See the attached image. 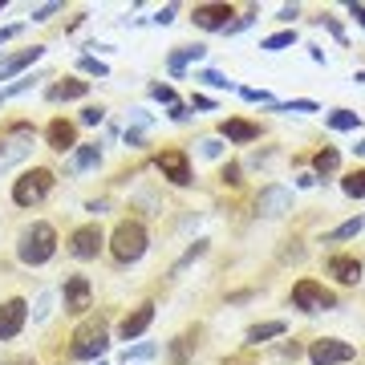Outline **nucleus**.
I'll use <instances>...</instances> for the list:
<instances>
[{"mask_svg":"<svg viewBox=\"0 0 365 365\" xmlns=\"http://www.w3.org/2000/svg\"><path fill=\"white\" fill-rule=\"evenodd\" d=\"M53 256H57V227L45 220H33L21 232V240H16V260L25 264V268H41Z\"/></svg>","mask_w":365,"mask_h":365,"instance_id":"1","label":"nucleus"},{"mask_svg":"<svg viewBox=\"0 0 365 365\" xmlns=\"http://www.w3.org/2000/svg\"><path fill=\"white\" fill-rule=\"evenodd\" d=\"M150 248V235H146L143 220H122L110 235V256L114 264H138Z\"/></svg>","mask_w":365,"mask_h":365,"instance_id":"2","label":"nucleus"},{"mask_svg":"<svg viewBox=\"0 0 365 365\" xmlns=\"http://www.w3.org/2000/svg\"><path fill=\"white\" fill-rule=\"evenodd\" d=\"M49 191H53V170L49 167L21 170V179L13 182V203H16V207H37Z\"/></svg>","mask_w":365,"mask_h":365,"instance_id":"3","label":"nucleus"},{"mask_svg":"<svg viewBox=\"0 0 365 365\" xmlns=\"http://www.w3.org/2000/svg\"><path fill=\"white\" fill-rule=\"evenodd\" d=\"M110 349V329H106L102 317H93L90 325H81L73 333V357L78 361H93V357H102Z\"/></svg>","mask_w":365,"mask_h":365,"instance_id":"4","label":"nucleus"},{"mask_svg":"<svg viewBox=\"0 0 365 365\" xmlns=\"http://www.w3.org/2000/svg\"><path fill=\"white\" fill-rule=\"evenodd\" d=\"M292 304H297L300 313H325V309H337V297L329 292L321 280H297L292 284Z\"/></svg>","mask_w":365,"mask_h":365,"instance_id":"5","label":"nucleus"},{"mask_svg":"<svg viewBox=\"0 0 365 365\" xmlns=\"http://www.w3.org/2000/svg\"><path fill=\"white\" fill-rule=\"evenodd\" d=\"M353 357H357V349L341 337H321L309 345V361L313 365H349Z\"/></svg>","mask_w":365,"mask_h":365,"instance_id":"6","label":"nucleus"},{"mask_svg":"<svg viewBox=\"0 0 365 365\" xmlns=\"http://www.w3.org/2000/svg\"><path fill=\"white\" fill-rule=\"evenodd\" d=\"M155 167H158V175L170 179L175 187H187V182H191V158H187V150H179V146H167V150L155 158Z\"/></svg>","mask_w":365,"mask_h":365,"instance_id":"7","label":"nucleus"},{"mask_svg":"<svg viewBox=\"0 0 365 365\" xmlns=\"http://www.w3.org/2000/svg\"><path fill=\"white\" fill-rule=\"evenodd\" d=\"M61 304H66L69 317H81L93 309V284L86 276H69L66 288H61Z\"/></svg>","mask_w":365,"mask_h":365,"instance_id":"8","label":"nucleus"},{"mask_svg":"<svg viewBox=\"0 0 365 365\" xmlns=\"http://www.w3.org/2000/svg\"><path fill=\"white\" fill-rule=\"evenodd\" d=\"M106 235L98 223H81L78 232L69 235V252H73V260H98V252H102Z\"/></svg>","mask_w":365,"mask_h":365,"instance_id":"9","label":"nucleus"},{"mask_svg":"<svg viewBox=\"0 0 365 365\" xmlns=\"http://www.w3.org/2000/svg\"><path fill=\"white\" fill-rule=\"evenodd\" d=\"M29 321V300L25 297H9L0 300V341H13Z\"/></svg>","mask_w":365,"mask_h":365,"instance_id":"10","label":"nucleus"},{"mask_svg":"<svg viewBox=\"0 0 365 365\" xmlns=\"http://www.w3.org/2000/svg\"><path fill=\"white\" fill-rule=\"evenodd\" d=\"M284 211H292V191L280 187V182H268L260 195H256V215L276 220V215H284Z\"/></svg>","mask_w":365,"mask_h":365,"instance_id":"11","label":"nucleus"},{"mask_svg":"<svg viewBox=\"0 0 365 365\" xmlns=\"http://www.w3.org/2000/svg\"><path fill=\"white\" fill-rule=\"evenodd\" d=\"M232 16H235L232 4H195L191 21H195V29H203V33H223V29L232 25Z\"/></svg>","mask_w":365,"mask_h":365,"instance_id":"12","label":"nucleus"},{"mask_svg":"<svg viewBox=\"0 0 365 365\" xmlns=\"http://www.w3.org/2000/svg\"><path fill=\"white\" fill-rule=\"evenodd\" d=\"M45 143H49V150H61V155H73L78 150V126L69 122V118H53L49 126H45Z\"/></svg>","mask_w":365,"mask_h":365,"instance_id":"13","label":"nucleus"},{"mask_svg":"<svg viewBox=\"0 0 365 365\" xmlns=\"http://www.w3.org/2000/svg\"><path fill=\"white\" fill-rule=\"evenodd\" d=\"M150 321H155V304H138L134 313L122 317V325H118V337L122 341H138L150 329Z\"/></svg>","mask_w":365,"mask_h":365,"instance_id":"14","label":"nucleus"},{"mask_svg":"<svg viewBox=\"0 0 365 365\" xmlns=\"http://www.w3.org/2000/svg\"><path fill=\"white\" fill-rule=\"evenodd\" d=\"M45 57V45H33V49H21V53H13V57H0V81H9V78H16V73H25L33 61H41Z\"/></svg>","mask_w":365,"mask_h":365,"instance_id":"15","label":"nucleus"},{"mask_svg":"<svg viewBox=\"0 0 365 365\" xmlns=\"http://www.w3.org/2000/svg\"><path fill=\"white\" fill-rule=\"evenodd\" d=\"M203 57H207V49H203V45H179V49L167 57L170 78H182V73H187V66H199Z\"/></svg>","mask_w":365,"mask_h":365,"instance_id":"16","label":"nucleus"},{"mask_svg":"<svg viewBox=\"0 0 365 365\" xmlns=\"http://www.w3.org/2000/svg\"><path fill=\"white\" fill-rule=\"evenodd\" d=\"M220 138H227V143H256L260 138V126L256 122H244V118H227V122H220Z\"/></svg>","mask_w":365,"mask_h":365,"instance_id":"17","label":"nucleus"},{"mask_svg":"<svg viewBox=\"0 0 365 365\" xmlns=\"http://www.w3.org/2000/svg\"><path fill=\"white\" fill-rule=\"evenodd\" d=\"M329 276H337L341 284H357L361 280V260L357 256H329Z\"/></svg>","mask_w":365,"mask_h":365,"instance_id":"18","label":"nucleus"},{"mask_svg":"<svg viewBox=\"0 0 365 365\" xmlns=\"http://www.w3.org/2000/svg\"><path fill=\"white\" fill-rule=\"evenodd\" d=\"M102 163V143H78V150H73V158H69V170L78 175V170H93Z\"/></svg>","mask_w":365,"mask_h":365,"instance_id":"19","label":"nucleus"},{"mask_svg":"<svg viewBox=\"0 0 365 365\" xmlns=\"http://www.w3.org/2000/svg\"><path fill=\"white\" fill-rule=\"evenodd\" d=\"M90 93V81H78V78H66L61 86H53L49 98L53 102H78V98H86Z\"/></svg>","mask_w":365,"mask_h":365,"instance_id":"20","label":"nucleus"},{"mask_svg":"<svg viewBox=\"0 0 365 365\" xmlns=\"http://www.w3.org/2000/svg\"><path fill=\"white\" fill-rule=\"evenodd\" d=\"M284 333H288L284 321H264V325H252V329H248V337H244V341H248V345H260V341L284 337Z\"/></svg>","mask_w":365,"mask_h":365,"instance_id":"21","label":"nucleus"},{"mask_svg":"<svg viewBox=\"0 0 365 365\" xmlns=\"http://www.w3.org/2000/svg\"><path fill=\"white\" fill-rule=\"evenodd\" d=\"M365 232V215H353V220H345L341 227H333V232L325 235V244H345V240H353V235Z\"/></svg>","mask_w":365,"mask_h":365,"instance_id":"22","label":"nucleus"},{"mask_svg":"<svg viewBox=\"0 0 365 365\" xmlns=\"http://www.w3.org/2000/svg\"><path fill=\"white\" fill-rule=\"evenodd\" d=\"M337 167H341V150H337V146L317 150V158H313V170H317V175H333Z\"/></svg>","mask_w":365,"mask_h":365,"instance_id":"23","label":"nucleus"},{"mask_svg":"<svg viewBox=\"0 0 365 365\" xmlns=\"http://www.w3.org/2000/svg\"><path fill=\"white\" fill-rule=\"evenodd\" d=\"M195 81H203V86H211V90H235V81L227 78V73H220V69H195Z\"/></svg>","mask_w":365,"mask_h":365,"instance_id":"24","label":"nucleus"},{"mask_svg":"<svg viewBox=\"0 0 365 365\" xmlns=\"http://www.w3.org/2000/svg\"><path fill=\"white\" fill-rule=\"evenodd\" d=\"M297 45V29H284V33H272V37L260 41L264 53H280V49H292Z\"/></svg>","mask_w":365,"mask_h":365,"instance_id":"25","label":"nucleus"},{"mask_svg":"<svg viewBox=\"0 0 365 365\" xmlns=\"http://www.w3.org/2000/svg\"><path fill=\"white\" fill-rule=\"evenodd\" d=\"M325 122L333 130H361V114H353V110H333Z\"/></svg>","mask_w":365,"mask_h":365,"instance_id":"26","label":"nucleus"},{"mask_svg":"<svg viewBox=\"0 0 365 365\" xmlns=\"http://www.w3.org/2000/svg\"><path fill=\"white\" fill-rule=\"evenodd\" d=\"M78 69H81V73H90V78H110V66H106L102 57H93V53H81Z\"/></svg>","mask_w":365,"mask_h":365,"instance_id":"27","label":"nucleus"},{"mask_svg":"<svg viewBox=\"0 0 365 365\" xmlns=\"http://www.w3.org/2000/svg\"><path fill=\"white\" fill-rule=\"evenodd\" d=\"M191 345H195L191 337H175V341H170V349H167L170 365H187V361H191Z\"/></svg>","mask_w":365,"mask_h":365,"instance_id":"28","label":"nucleus"},{"mask_svg":"<svg viewBox=\"0 0 365 365\" xmlns=\"http://www.w3.org/2000/svg\"><path fill=\"white\" fill-rule=\"evenodd\" d=\"M341 191H345L349 199H365V170L357 167L353 175H345V179H341Z\"/></svg>","mask_w":365,"mask_h":365,"instance_id":"29","label":"nucleus"},{"mask_svg":"<svg viewBox=\"0 0 365 365\" xmlns=\"http://www.w3.org/2000/svg\"><path fill=\"white\" fill-rule=\"evenodd\" d=\"M276 110H280V114H317L321 106H317L313 98H292V102H276Z\"/></svg>","mask_w":365,"mask_h":365,"instance_id":"30","label":"nucleus"},{"mask_svg":"<svg viewBox=\"0 0 365 365\" xmlns=\"http://www.w3.org/2000/svg\"><path fill=\"white\" fill-rule=\"evenodd\" d=\"M155 353H158L155 341H143V345H134V349L122 353V361H126V365H130V361H146V357H155Z\"/></svg>","mask_w":365,"mask_h":365,"instance_id":"31","label":"nucleus"},{"mask_svg":"<svg viewBox=\"0 0 365 365\" xmlns=\"http://www.w3.org/2000/svg\"><path fill=\"white\" fill-rule=\"evenodd\" d=\"M37 81H41L37 73H29V78H16L13 86H4V90H0V93H4V102H9V98H21V93H25V90H33Z\"/></svg>","mask_w":365,"mask_h":365,"instance_id":"32","label":"nucleus"},{"mask_svg":"<svg viewBox=\"0 0 365 365\" xmlns=\"http://www.w3.org/2000/svg\"><path fill=\"white\" fill-rule=\"evenodd\" d=\"M61 9H66V4H61V0H53V4H37V9H33V13H29V21H49V16H57L61 13Z\"/></svg>","mask_w":365,"mask_h":365,"instance_id":"33","label":"nucleus"},{"mask_svg":"<svg viewBox=\"0 0 365 365\" xmlns=\"http://www.w3.org/2000/svg\"><path fill=\"white\" fill-rule=\"evenodd\" d=\"M252 21H256V9H248V13H240V16L232 21V25L223 29V33H227V37H235V33H244V29H248Z\"/></svg>","mask_w":365,"mask_h":365,"instance_id":"34","label":"nucleus"},{"mask_svg":"<svg viewBox=\"0 0 365 365\" xmlns=\"http://www.w3.org/2000/svg\"><path fill=\"white\" fill-rule=\"evenodd\" d=\"M240 98H244V102H260V106H276L268 90H252V86H244V90H240Z\"/></svg>","mask_w":365,"mask_h":365,"instance_id":"35","label":"nucleus"},{"mask_svg":"<svg viewBox=\"0 0 365 365\" xmlns=\"http://www.w3.org/2000/svg\"><path fill=\"white\" fill-rule=\"evenodd\" d=\"M199 155H203V158H220L223 155V143H220V138H199Z\"/></svg>","mask_w":365,"mask_h":365,"instance_id":"36","label":"nucleus"},{"mask_svg":"<svg viewBox=\"0 0 365 365\" xmlns=\"http://www.w3.org/2000/svg\"><path fill=\"white\" fill-rule=\"evenodd\" d=\"M223 182H227V187H240V182H244V170H240V163H227V167H223V175H220Z\"/></svg>","mask_w":365,"mask_h":365,"instance_id":"37","label":"nucleus"},{"mask_svg":"<svg viewBox=\"0 0 365 365\" xmlns=\"http://www.w3.org/2000/svg\"><path fill=\"white\" fill-rule=\"evenodd\" d=\"M150 98H155V102H163V106H175V102H179L170 86H150Z\"/></svg>","mask_w":365,"mask_h":365,"instance_id":"38","label":"nucleus"},{"mask_svg":"<svg viewBox=\"0 0 365 365\" xmlns=\"http://www.w3.org/2000/svg\"><path fill=\"white\" fill-rule=\"evenodd\" d=\"M102 118H106L102 106H86V110H81V126H98Z\"/></svg>","mask_w":365,"mask_h":365,"instance_id":"39","label":"nucleus"},{"mask_svg":"<svg viewBox=\"0 0 365 365\" xmlns=\"http://www.w3.org/2000/svg\"><path fill=\"white\" fill-rule=\"evenodd\" d=\"M49 313H53V292H41V300H37V313H33V321H45Z\"/></svg>","mask_w":365,"mask_h":365,"instance_id":"40","label":"nucleus"},{"mask_svg":"<svg viewBox=\"0 0 365 365\" xmlns=\"http://www.w3.org/2000/svg\"><path fill=\"white\" fill-rule=\"evenodd\" d=\"M175 16H179V4H167V9H158V13L150 16V21H155V25H170Z\"/></svg>","mask_w":365,"mask_h":365,"instance_id":"41","label":"nucleus"},{"mask_svg":"<svg viewBox=\"0 0 365 365\" xmlns=\"http://www.w3.org/2000/svg\"><path fill=\"white\" fill-rule=\"evenodd\" d=\"M143 143H146V130H138V126H126V146H134V150H138Z\"/></svg>","mask_w":365,"mask_h":365,"instance_id":"42","label":"nucleus"},{"mask_svg":"<svg viewBox=\"0 0 365 365\" xmlns=\"http://www.w3.org/2000/svg\"><path fill=\"white\" fill-rule=\"evenodd\" d=\"M297 16H300V4H284V9L276 13V21H284V25H292Z\"/></svg>","mask_w":365,"mask_h":365,"instance_id":"43","label":"nucleus"},{"mask_svg":"<svg viewBox=\"0 0 365 365\" xmlns=\"http://www.w3.org/2000/svg\"><path fill=\"white\" fill-rule=\"evenodd\" d=\"M187 118H191V106H182V102L170 106V122H187Z\"/></svg>","mask_w":365,"mask_h":365,"instance_id":"44","label":"nucleus"},{"mask_svg":"<svg viewBox=\"0 0 365 365\" xmlns=\"http://www.w3.org/2000/svg\"><path fill=\"white\" fill-rule=\"evenodd\" d=\"M191 110H215V98H207V93H195V98H191Z\"/></svg>","mask_w":365,"mask_h":365,"instance_id":"45","label":"nucleus"},{"mask_svg":"<svg viewBox=\"0 0 365 365\" xmlns=\"http://www.w3.org/2000/svg\"><path fill=\"white\" fill-rule=\"evenodd\" d=\"M21 29H25V25H4V29H0V45H4V41H13V37H21Z\"/></svg>","mask_w":365,"mask_h":365,"instance_id":"46","label":"nucleus"},{"mask_svg":"<svg viewBox=\"0 0 365 365\" xmlns=\"http://www.w3.org/2000/svg\"><path fill=\"white\" fill-rule=\"evenodd\" d=\"M349 16H353V21H357V25L365 29V4H349Z\"/></svg>","mask_w":365,"mask_h":365,"instance_id":"47","label":"nucleus"},{"mask_svg":"<svg viewBox=\"0 0 365 365\" xmlns=\"http://www.w3.org/2000/svg\"><path fill=\"white\" fill-rule=\"evenodd\" d=\"M86 211H90V215H102V211H106V199H93V203H86Z\"/></svg>","mask_w":365,"mask_h":365,"instance_id":"48","label":"nucleus"},{"mask_svg":"<svg viewBox=\"0 0 365 365\" xmlns=\"http://www.w3.org/2000/svg\"><path fill=\"white\" fill-rule=\"evenodd\" d=\"M0 365H37L33 357H9V361H0Z\"/></svg>","mask_w":365,"mask_h":365,"instance_id":"49","label":"nucleus"},{"mask_svg":"<svg viewBox=\"0 0 365 365\" xmlns=\"http://www.w3.org/2000/svg\"><path fill=\"white\" fill-rule=\"evenodd\" d=\"M353 81H361V86H365V69H357V73H353Z\"/></svg>","mask_w":365,"mask_h":365,"instance_id":"50","label":"nucleus"},{"mask_svg":"<svg viewBox=\"0 0 365 365\" xmlns=\"http://www.w3.org/2000/svg\"><path fill=\"white\" fill-rule=\"evenodd\" d=\"M353 150H357V155H361V158H365V138H361V143H357V146H353Z\"/></svg>","mask_w":365,"mask_h":365,"instance_id":"51","label":"nucleus"},{"mask_svg":"<svg viewBox=\"0 0 365 365\" xmlns=\"http://www.w3.org/2000/svg\"><path fill=\"white\" fill-rule=\"evenodd\" d=\"M0 13H4V0H0Z\"/></svg>","mask_w":365,"mask_h":365,"instance_id":"52","label":"nucleus"},{"mask_svg":"<svg viewBox=\"0 0 365 365\" xmlns=\"http://www.w3.org/2000/svg\"><path fill=\"white\" fill-rule=\"evenodd\" d=\"M98 365H102V361H98Z\"/></svg>","mask_w":365,"mask_h":365,"instance_id":"53","label":"nucleus"}]
</instances>
